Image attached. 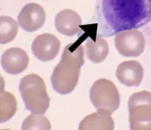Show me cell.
I'll use <instances>...</instances> for the list:
<instances>
[{
	"instance_id": "cell-2",
	"label": "cell",
	"mask_w": 151,
	"mask_h": 130,
	"mask_svg": "<svg viewBox=\"0 0 151 130\" xmlns=\"http://www.w3.org/2000/svg\"><path fill=\"white\" fill-rule=\"evenodd\" d=\"M84 63V47L81 43H69L65 47L51 78L53 89L62 95L72 93L77 85Z\"/></svg>"
},
{
	"instance_id": "cell-4",
	"label": "cell",
	"mask_w": 151,
	"mask_h": 130,
	"mask_svg": "<svg viewBox=\"0 0 151 130\" xmlns=\"http://www.w3.org/2000/svg\"><path fill=\"white\" fill-rule=\"evenodd\" d=\"M89 94L92 104L98 111L111 115L119 108V92L112 81L106 79L97 80L91 87Z\"/></svg>"
},
{
	"instance_id": "cell-13",
	"label": "cell",
	"mask_w": 151,
	"mask_h": 130,
	"mask_svg": "<svg viewBox=\"0 0 151 130\" xmlns=\"http://www.w3.org/2000/svg\"><path fill=\"white\" fill-rule=\"evenodd\" d=\"M115 124L110 114L98 111L82 120L79 125V129H109L113 130Z\"/></svg>"
},
{
	"instance_id": "cell-12",
	"label": "cell",
	"mask_w": 151,
	"mask_h": 130,
	"mask_svg": "<svg viewBox=\"0 0 151 130\" xmlns=\"http://www.w3.org/2000/svg\"><path fill=\"white\" fill-rule=\"evenodd\" d=\"M84 48L87 58L94 64H100L105 60L109 51L106 40L96 33L95 35L88 38Z\"/></svg>"
},
{
	"instance_id": "cell-3",
	"label": "cell",
	"mask_w": 151,
	"mask_h": 130,
	"mask_svg": "<svg viewBox=\"0 0 151 130\" xmlns=\"http://www.w3.org/2000/svg\"><path fill=\"white\" fill-rule=\"evenodd\" d=\"M19 92L27 110L44 115L49 108L50 98L43 79L36 74H29L19 81Z\"/></svg>"
},
{
	"instance_id": "cell-18",
	"label": "cell",
	"mask_w": 151,
	"mask_h": 130,
	"mask_svg": "<svg viewBox=\"0 0 151 130\" xmlns=\"http://www.w3.org/2000/svg\"><path fill=\"white\" fill-rule=\"evenodd\" d=\"M150 21H151V0H150Z\"/></svg>"
},
{
	"instance_id": "cell-7",
	"label": "cell",
	"mask_w": 151,
	"mask_h": 130,
	"mask_svg": "<svg viewBox=\"0 0 151 130\" xmlns=\"http://www.w3.org/2000/svg\"><path fill=\"white\" fill-rule=\"evenodd\" d=\"M46 14L44 8L37 3H28L23 6L18 15V23L21 28L27 32L37 31L44 26Z\"/></svg>"
},
{
	"instance_id": "cell-17",
	"label": "cell",
	"mask_w": 151,
	"mask_h": 130,
	"mask_svg": "<svg viewBox=\"0 0 151 130\" xmlns=\"http://www.w3.org/2000/svg\"><path fill=\"white\" fill-rule=\"evenodd\" d=\"M5 89V80L2 75H0V93H2Z\"/></svg>"
},
{
	"instance_id": "cell-10",
	"label": "cell",
	"mask_w": 151,
	"mask_h": 130,
	"mask_svg": "<svg viewBox=\"0 0 151 130\" xmlns=\"http://www.w3.org/2000/svg\"><path fill=\"white\" fill-rule=\"evenodd\" d=\"M144 70L139 62L125 61L118 65L116 71V78L125 86L138 87L143 79Z\"/></svg>"
},
{
	"instance_id": "cell-15",
	"label": "cell",
	"mask_w": 151,
	"mask_h": 130,
	"mask_svg": "<svg viewBox=\"0 0 151 130\" xmlns=\"http://www.w3.org/2000/svg\"><path fill=\"white\" fill-rule=\"evenodd\" d=\"M17 22L10 16H0V44L12 42L17 35Z\"/></svg>"
},
{
	"instance_id": "cell-8",
	"label": "cell",
	"mask_w": 151,
	"mask_h": 130,
	"mask_svg": "<svg viewBox=\"0 0 151 130\" xmlns=\"http://www.w3.org/2000/svg\"><path fill=\"white\" fill-rule=\"evenodd\" d=\"M60 42L52 34L44 33L38 35L33 41L32 50L33 54L40 60L47 62L52 60L58 55Z\"/></svg>"
},
{
	"instance_id": "cell-14",
	"label": "cell",
	"mask_w": 151,
	"mask_h": 130,
	"mask_svg": "<svg viewBox=\"0 0 151 130\" xmlns=\"http://www.w3.org/2000/svg\"><path fill=\"white\" fill-rule=\"evenodd\" d=\"M16 111L17 101L15 96L4 91L0 93V124L12 119Z\"/></svg>"
},
{
	"instance_id": "cell-16",
	"label": "cell",
	"mask_w": 151,
	"mask_h": 130,
	"mask_svg": "<svg viewBox=\"0 0 151 130\" xmlns=\"http://www.w3.org/2000/svg\"><path fill=\"white\" fill-rule=\"evenodd\" d=\"M49 121L42 114H35L28 116L22 124V129H51Z\"/></svg>"
},
{
	"instance_id": "cell-6",
	"label": "cell",
	"mask_w": 151,
	"mask_h": 130,
	"mask_svg": "<svg viewBox=\"0 0 151 130\" xmlns=\"http://www.w3.org/2000/svg\"><path fill=\"white\" fill-rule=\"evenodd\" d=\"M115 46L120 54L125 57H137L142 55L145 47V40L137 29L125 30L117 33Z\"/></svg>"
},
{
	"instance_id": "cell-11",
	"label": "cell",
	"mask_w": 151,
	"mask_h": 130,
	"mask_svg": "<svg viewBox=\"0 0 151 130\" xmlns=\"http://www.w3.org/2000/svg\"><path fill=\"white\" fill-rule=\"evenodd\" d=\"M81 18L77 12L64 9L55 15V26L60 33L67 36H73L80 31Z\"/></svg>"
},
{
	"instance_id": "cell-1",
	"label": "cell",
	"mask_w": 151,
	"mask_h": 130,
	"mask_svg": "<svg viewBox=\"0 0 151 130\" xmlns=\"http://www.w3.org/2000/svg\"><path fill=\"white\" fill-rule=\"evenodd\" d=\"M93 19L102 37L142 27L150 21V0H96Z\"/></svg>"
},
{
	"instance_id": "cell-9",
	"label": "cell",
	"mask_w": 151,
	"mask_h": 130,
	"mask_svg": "<svg viewBox=\"0 0 151 130\" xmlns=\"http://www.w3.org/2000/svg\"><path fill=\"white\" fill-rule=\"evenodd\" d=\"M29 64V58L24 50L19 47L9 48L1 57V65L5 72L18 75L26 69Z\"/></svg>"
},
{
	"instance_id": "cell-5",
	"label": "cell",
	"mask_w": 151,
	"mask_h": 130,
	"mask_svg": "<svg viewBox=\"0 0 151 130\" xmlns=\"http://www.w3.org/2000/svg\"><path fill=\"white\" fill-rule=\"evenodd\" d=\"M129 125L132 130H151V93H134L128 103Z\"/></svg>"
}]
</instances>
